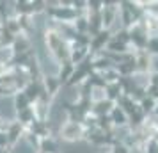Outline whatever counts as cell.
Here are the masks:
<instances>
[{
	"label": "cell",
	"instance_id": "1",
	"mask_svg": "<svg viewBox=\"0 0 158 153\" xmlns=\"http://www.w3.org/2000/svg\"><path fill=\"white\" fill-rule=\"evenodd\" d=\"M34 46H36V57H37V61H39V66H41L43 73L44 75H57L59 73L57 61H55L53 55L50 53L46 43H44L43 39H39V36H36Z\"/></svg>",
	"mask_w": 158,
	"mask_h": 153
},
{
	"label": "cell",
	"instance_id": "2",
	"mask_svg": "<svg viewBox=\"0 0 158 153\" xmlns=\"http://www.w3.org/2000/svg\"><path fill=\"white\" fill-rule=\"evenodd\" d=\"M16 117V107L13 96H0V119L13 121Z\"/></svg>",
	"mask_w": 158,
	"mask_h": 153
},
{
	"label": "cell",
	"instance_id": "3",
	"mask_svg": "<svg viewBox=\"0 0 158 153\" xmlns=\"http://www.w3.org/2000/svg\"><path fill=\"white\" fill-rule=\"evenodd\" d=\"M60 153H96V150L85 142H66L60 146Z\"/></svg>",
	"mask_w": 158,
	"mask_h": 153
},
{
	"label": "cell",
	"instance_id": "4",
	"mask_svg": "<svg viewBox=\"0 0 158 153\" xmlns=\"http://www.w3.org/2000/svg\"><path fill=\"white\" fill-rule=\"evenodd\" d=\"M11 153H36V148L30 144L27 139H22V141H18V142L13 146Z\"/></svg>",
	"mask_w": 158,
	"mask_h": 153
},
{
	"label": "cell",
	"instance_id": "5",
	"mask_svg": "<svg viewBox=\"0 0 158 153\" xmlns=\"http://www.w3.org/2000/svg\"><path fill=\"white\" fill-rule=\"evenodd\" d=\"M153 68L158 71V57H153Z\"/></svg>",
	"mask_w": 158,
	"mask_h": 153
},
{
	"label": "cell",
	"instance_id": "6",
	"mask_svg": "<svg viewBox=\"0 0 158 153\" xmlns=\"http://www.w3.org/2000/svg\"><path fill=\"white\" fill-rule=\"evenodd\" d=\"M133 153H142V151H139V150H135V151H133Z\"/></svg>",
	"mask_w": 158,
	"mask_h": 153
}]
</instances>
